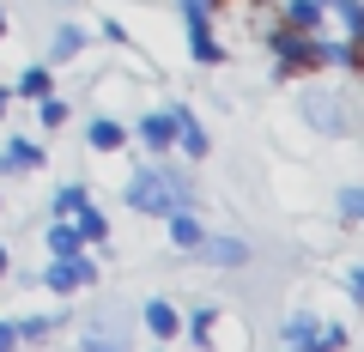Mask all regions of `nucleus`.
Segmentation results:
<instances>
[{
	"mask_svg": "<svg viewBox=\"0 0 364 352\" xmlns=\"http://www.w3.org/2000/svg\"><path fill=\"white\" fill-rule=\"evenodd\" d=\"M122 207L146 213V219H164L170 207H200L195 183H188V170L170 164V158H146L140 170L128 176V188H122Z\"/></svg>",
	"mask_w": 364,
	"mask_h": 352,
	"instance_id": "f257e3e1",
	"label": "nucleus"
},
{
	"mask_svg": "<svg viewBox=\"0 0 364 352\" xmlns=\"http://www.w3.org/2000/svg\"><path fill=\"white\" fill-rule=\"evenodd\" d=\"M261 43L273 49V73L279 79H298V73H322L316 61V31H291V25H261Z\"/></svg>",
	"mask_w": 364,
	"mask_h": 352,
	"instance_id": "f03ea898",
	"label": "nucleus"
},
{
	"mask_svg": "<svg viewBox=\"0 0 364 352\" xmlns=\"http://www.w3.org/2000/svg\"><path fill=\"white\" fill-rule=\"evenodd\" d=\"M304 122H310L316 134H328V140H352L358 134V116H352V92H322V85H310V92L298 97Z\"/></svg>",
	"mask_w": 364,
	"mask_h": 352,
	"instance_id": "7ed1b4c3",
	"label": "nucleus"
},
{
	"mask_svg": "<svg viewBox=\"0 0 364 352\" xmlns=\"http://www.w3.org/2000/svg\"><path fill=\"white\" fill-rule=\"evenodd\" d=\"M43 286L55 292V298H73V292H85V286H97V261L85 255V249H79V255H55L49 267H43Z\"/></svg>",
	"mask_w": 364,
	"mask_h": 352,
	"instance_id": "20e7f679",
	"label": "nucleus"
},
{
	"mask_svg": "<svg viewBox=\"0 0 364 352\" xmlns=\"http://www.w3.org/2000/svg\"><path fill=\"white\" fill-rule=\"evenodd\" d=\"M200 261H207V267H225V274H237V267H249V261H255V249L243 243V237H231V231H207L200 237V249H195Z\"/></svg>",
	"mask_w": 364,
	"mask_h": 352,
	"instance_id": "39448f33",
	"label": "nucleus"
},
{
	"mask_svg": "<svg viewBox=\"0 0 364 352\" xmlns=\"http://www.w3.org/2000/svg\"><path fill=\"white\" fill-rule=\"evenodd\" d=\"M128 140H140L146 158H176V122H170V110H146Z\"/></svg>",
	"mask_w": 364,
	"mask_h": 352,
	"instance_id": "423d86ee",
	"label": "nucleus"
},
{
	"mask_svg": "<svg viewBox=\"0 0 364 352\" xmlns=\"http://www.w3.org/2000/svg\"><path fill=\"white\" fill-rule=\"evenodd\" d=\"M170 122H176V152L182 158H195V164L213 158V140H207V128H200V116L188 104H170Z\"/></svg>",
	"mask_w": 364,
	"mask_h": 352,
	"instance_id": "0eeeda50",
	"label": "nucleus"
},
{
	"mask_svg": "<svg viewBox=\"0 0 364 352\" xmlns=\"http://www.w3.org/2000/svg\"><path fill=\"white\" fill-rule=\"evenodd\" d=\"M43 164H49L43 140H25V134H13V140L0 146V176H25V170H43Z\"/></svg>",
	"mask_w": 364,
	"mask_h": 352,
	"instance_id": "6e6552de",
	"label": "nucleus"
},
{
	"mask_svg": "<svg viewBox=\"0 0 364 352\" xmlns=\"http://www.w3.org/2000/svg\"><path fill=\"white\" fill-rule=\"evenodd\" d=\"M279 340H286V346H298V352H328V334H322V322H316L310 310H291L286 328H279Z\"/></svg>",
	"mask_w": 364,
	"mask_h": 352,
	"instance_id": "1a4fd4ad",
	"label": "nucleus"
},
{
	"mask_svg": "<svg viewBox=\"0 0 364 352\" xmlns=\"http://www.w3.org/2000/svg\"><path fill=\"white\" fill-rule=\"evenodd\" d=\"M85 146H91L97 158L122 152V146H128V122H116V116H91V122H85Z\"/></svg>",
	"mask_w": 364,
	"mask_h": 352,
	"instance_id": "9d476101",
	"label": "nucleus"
},
{
	"mask_svg": "<svg viewBox=\"0 0 364 352\" xmlns=\"http://www.w3.org/2000/svg\"><path fill=\"white\" fill-rule=\"evenodd\" d=\"M140 322H146V334H152V340H176L182 334V316H176V304H170V298H146L140 304Z\"/></svg>",
	"mask_w": 364,
	"mask_h": 352,
	"instance_id": "9b49d317",
	"label": "nucleus"
},
{
	"mask_svg": "<svg viewBox=\"0 0 364 352\" xmlns=\"http://www.w3.org/2000/svg\"><path fill=\"white\" fill-rule=\"evenodd\" d=\"M188 55H195L200 67L225 61V43H219V31H213V18H188Z\"/></svg>",
	"mask_w": 364,
	"mask_h": 352,
	"instance_id": "f8f14e48",
	"label": "nucleus"
},
{
	"mask_svg": "<svg viewBox=\"0 0 364 352\" xmlns=\"http://www.w3.org/2000/svg\"><path fill=\"white\" fill-rule=\"evenodd\" d=\"M170 225V243L176 249H200V237H207V225H200V207H170L164 213Z\"/></svg>",
	"mask_w": 364,
	"mask_h": 352,
	"instance_id": "ddd939ff",
	"label": "nucleus"
},
{
	"mask_svg": "<svg viewBox=\"0 0 364 352\" xmlns=\"http://www.w3.org/2000/svg\"><path fill=\"white\" fill-rule=\"evenodd\" d=\"M279 25H291V31H322V25H328V6H322V0H286V6H279Z\"/></svg>",
	"mask_w": 364,
	"mask_h": 352,
	"instance_id": "4468645a",
	"label": "nucleus"
},
{
	"mask_svg": "<svg viewBox=\"0 0 364 352\" xmlns=\"http://www.w3.org/2000/svg\"><path fill=\"white\" fill-rule=\"evenodd\" d=\"M43 92H55V73H49V61H37V67H18V79H13V97L37 104Z\"/></svg>",
	"mask_w": 364,
	"mask_h": 352,
	"instance_id": "2eb2a0df",
	"label": "nucleus"
},
{
	"mask_svg": "<svg viewBox=\"0 0 364 352\" xmlns=\"http://www.w3.org/2000/svg\"><path fill=\"white\" fill-rule=\"evenodd\" d=\"M79 49H85V31H79V25H55V37H49V67H67Z\"/></svg>",
	"mask_w": 364,
	"mask_h": 352,
	"instance_id": "dca6fc26",
	"label": "nucleus"
},
{
	"mask_svg": "<svg viewBox=\"0 0 364 352\" xmlns=\"http://www.w3.org/2000/svg\"><path fill=\"white\" fill-rule=\"evenodd\" d=\"M73 225H79V237H85V249H104V243H109V219L91 207V201L73 213Z\"/></svg>",
	"mask_w": 364,
	"mask_h": 352,
	"instance_id": "f3484780",
	"label": "nucleus"
},
{
	"mask_svg": "<svg viewBox=\"0 0 364 352\" xmlns=\"http://www.w3.org/2000/svg\"><path fill=\"white\" fill-rule=\"evenodd\" d=\"M182 328H188V340H195V346H213V334H219V304H200Z\"/></svg>",
	"mask_w": 364,
	"mask_h": 352,
	"instance_id": "a211bd4d",
	"label": "nucleus"
},
{
	"mask_svg": "<svg viewBox=\"0 0 364 352\" xmlns=\"http://www.w3.org/2000/svg\"><path fill=\"white\" fill-rule=\"evenodd\" d=\"M18 340H25V346H43V340H55L61 334V322H55V316H18Z\"/></svg>",
	"mask_w": 364,
	"mask_h": 352,
	"instance_id": "6ab92c4d",
	"label": "nucleus"
},
{
	"mask_svg": "<svg viewBox=\"0 0 364 352\" xmlns=\"http://www.w3.org/2000/svg\"><path fill=\"white\" fill-rule=\"evenodd\" d=\"M85 201H91V188H85V183H61V188H55V201H49V213H55V219H73Z\"/></svg>",
	"mask_w": 364,
	"mask_h": 352,
	"instance_id": "aec40b11",
	"label": "nucleus"
},
{
	"mask_svg": "<svg viewBox=\"0 0 364 352\" xmlns=\"http://www.w3.org/2000/svg\"><path fill=\"white\" fill-rule=\"evenodd\" d=\"M79 249H85L79 225H73V219H55V225H49V255H79Z\"/></svg>",
	"mask_w": 364,
	"mask_h": 352,
	"instance_id": "412c9836",
	"label": "nucleus"
},
{
	"mask_svg": "<svg viewBox=\"0 0 364 352\" xmlns=\"http://www.w3.org/2000/svg\"><path fill=\"white\" fill-rule=\"evenodd\" d=\"M67 116H73V104H67V97H55V92L37 97V122H43V128H67Z\"/></svg>",
	"mask_w": 364,
	"mask_h": 352,
	"instance_id": "4be33fe9",
	"label": "nucleus"
},
{
	"mask_svg": "<svg viewBox=\"0 0 364 352\" xmlns=\"http://www.w3.org/2000/svg\"><path fill=\"white\" fill-rule=\"evenodd\" d=\"M328 13L340 18V31H346V37H358V31H364V0H328Z\"/></svg>",
	"mask_w": 364,
	"mask_h": 352,
	"instance_id": "5701e85b",
	"label": "nucleus"
},
{
	"mask_svg": "<svg viewBox=\"0 0 364 352\" xmlns=\"http://www.w3.org/2000/svg\"><path fill=\"white\" fill-rule=\"evenodd\" d=\"M334 213H340V225H358L364 219V188L346 183V188H340V201H334Z\"/></svg>",
	"mask_w": 364,
	"mask_h": 352,
	"instance_id": "b1692460",
	"label": "nucleus"
},
{
	"mask_svg": "<svg viewBox=\"0 0 364 352\" xmlns=\"http://www.w3.org/2000/svg\"><path fill=\"white\" fill-rule=\"evenodd\" d=\"M346 298L364 304V261H352V267H346Z\"/></svg>",
	"mask_w": 364,
	"mask_h": 352,
	"instance_id": "393cba45",
	"label": "nucleus"
},
{
	"mask_svg": "<svg viewBox=\"0 0 364 352\" xmlns=\"http://www.w3.org/2000/svg\"><path fill=\"white\" fill-rule=\"evenodd\" d=\"M13 346H18V328L6 322V316H0V352H13Z\"/></svg>",
	"mask_w": 364,
	"mask_h": 352,
	"instance_id": "a878e982",
	"label": "nucleus"
},
{
	"mask_svg": "<svg viewBox=\"0 0 364 352\" xmlns=\"http://www.w3.org/2000/svg\"><path fill=\"white\" fill-rule=\"evenodd\" d=\"M6 274H13V249L0 243V279H6Z\"/></svg>",
	"mask_w": 364,
	"mask_h": 352,
	"instance_id": "bb28decb",
	"label": "nucleus"
},
{
	"mask_svg": "<svg viewBox=\"0 0 364 352\" xmlns=\"http://www.w3.org/2000/svg\"><path fill=\"white\" fill-rule=\"evenodd\" d=\"M0 116H13V92L6 85H0Z\"/></svg>",
	"mask_w": 364,
	"mask_h": 352,
	"instance_id": "cd10ccee",
	"label": "nucleus"
},
{
	"mask_svg": "<svg viewBox=\"0 0 364 352\" xmlns=\"http://www.w3.org/2000/svg\"><path fill=\"white\" fill-rule=\"evenodd\" d=\"M0 37H6V13H0Z\"/></svg>",
	"mask_w": 364,
	"mask_h": 352,
	"instance_id": "c85d7f7f",
	"label": "nucleus"
},
{
	"mask_svg": "<svg viewBox=\"0 0 364 352\" xmlns=\"http://www.w3.org/2000/svg\"><path fill=\"white\" fill-rule=\"evenodd\" d=\"M0 207H6V201H0Z\"/></svg>",
	"mask_w": 364,
	"mask_h": 352,
	"instance_id": "c756f323",
	"label": "nucleus"
},
{
	"mask_svg": "<svg viewBox=\"0 0 364 352\" xmlns=\"http://www.w3.org/2000/svg\"><path fill=\"white\" fill-rule=\"evenodd\" d=\"M322 6H328V0H322Z\"/></svg>",
	"mask_w": 364,
	"mask_h": 352,
	"instance_id": "7c9ffc66",
	"label": "nucleus"
}]
</instances>
